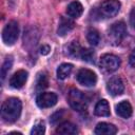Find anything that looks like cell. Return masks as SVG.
I'll return each instance as SVG.
<instances>
[{
    "label": "cell",
    "instance_id": "obj_18",
    "mask_svg": "<svg viewBox=\"0 0 135 135\" xmlns=\"http://www.w3.org/2000/svg\"><path fill=\"white\" fill-rule=\"evenodd\" d=\"M86 39L91 45H97L100 40V35L96 30H90L86 34Z\"/></svg>",
    "mask_w": 135,
    "mask_h": 135
},
{
    "label": "cell",
    "instance_id": "obj_2",
    "mask_svg": "<svg viewBox=\"0 0 135 135\" xmlns=\"http://www.w3.org/2000/svg\"><path fill=\"white\" fill-rule=\"evenodd\" d=\"M68 101L70 105L75 111H78V112L84 111L88 108V102H89L85 95L76 89H72L70 91L69 96H68Z\"/></svg>",
    "mask_w": 135,
    "mask_h": 135
},
{
    "label": "cell",
    "instance_id": "obj_11",
    "mask_svg": "<svg viewBox=\"0 0 135 135\" xmlns=\"http://www.w3.org/2000/svg\"><path fill=\"white\" fill-rule=\"evenodd\" d=\"M95 133L98 135H113L117 133V128L108 122H99L95 128Z\"/></svg>",
    "mask_w": 135,
    "mask_h": 135
},
{
    "label": "cell",
    "instance_id": "obj_8",
    "mask_svg": "<svg viewBox=\"0 0 135 135\" xmlns=\"http://www.w3.org/2000/svg\"><path fill=\"white\" fill-rule=\"evenodd\" d=\"M57 95L53 92H42L37 96V105L41 109L51 108L57 103Z\"/></svg>",
    "mask_w": 135,
    "mask_h": 135
},
{
    "label": "cell",
    "instance_id": "obj_24",
    "mask_svg": "<svg viewBox=\"0 0 135 135\" xmlns=\"http://www.w3.org/2000/svg\"><path fill=\"white\" fill-rule=\"evenodd\" d=\"M130 23L133 26V28H135V7L130 13Z\"/></svg>",
    "mask_w": 135,
    "mask_h": 135
},
{
    "label": "cell",
    "instance_id": "obj_15",
    "mask_svg": "<svg viewBox=\"0 0 135 135\" xmlns=\"http://www.w3.org/2000/svg\"><path fill=\"white\" fill-rule=\"evenodd\" d=\"M66 13L72 18H78L83 13V6L79 1H73L68 5Z\"/></svg>",
    "mask_w": 135,
    "mask_h": 135
},
{
    "label": "cell",
    "instance_id": "obj_6",
    "mask_svg": "<svg viewBox=\"0 0 135 135\" xmlns=\"http://www.w3.org/2000/svg\"><path fill=\"white\" fill-rule=\"evenodd\" d=\"M120 2L118 0H104L100 5V14L107 18L114 17L118 14L120 9Z\"/></svg>",
    "mask_w": 135,
    "mask_h": 135
},
{
    "label": "cell",
    "instance_id": "obj_16",
    "mask_svg": "<svg viewBox=\"0 0 135 135\" xmlns=\"http://www.w3.org/2000/svg\"><path fill=\"white\" fill-rule=\"evenodd\" d=\"M95 114L97 116H110L111 112H110V104L105 99H101L99 100L96 105H95V110H94Z\"/></svg>",
    "mask_w": 135,
    "mask_h": 135
},
{
    "label": "cell",
    "instance_id": "obj_25",
    "mask_svg": "<svg viewBox=\"0 0 135 135\" xmlns=\"http://www.w3.org/2000/svg\"><path fill=\"white\" fill-rule=\"evenodd\" d=\"M61 113H62V112H60V113H59V112H56V113L51 117V122H52V123H55L56 121H58L59 119H61Z\"/></svg>",
    "mask_w": 135,
    "mask_h": 135
},
{
    "label": "cell",
    "instance_id": "obj_26",
    "mask_svg": "<svg viewBox=\"0 0 135 135\" xmlns=\"http://www.w3.org/2000/svg\"><path fill=\"white\" fill-rule=\"evenodd\" d=\"M50 51H51V47L49 45H46V44H44V45H42L40 47V53L42 55H47L50 53Z\"/></svg>",
    "mask_w": 135,
    "mask_h": 135
},
{
    "label": "cell",
    "instance_id": "obj_3",
    "mask_svg": "<svg viewBox=\"0 0 135 135\" xmlns=\"http://www.w3.org/2000/svg\"><path fill=\"white\" fill-rule=\"evenodd\" d=\"M19 35V25L16 21H9L2 31V40L6 45H13Z\"/></svg>",
    "mask_w": 135,
    "mask_h": 135
},
{
    "label": "cell",
    "instance_id": "obj_4",
    "mask_svg": "<svg viewBox=\"0 0 135 135\" xmlns=\"http://www.w3.org/2000/svg\"><path fill=\"white\" fill-rule=\"evenodd\" d=\"M127 34V27L123 21H117L111 25L108 31L109 39L114 43H119Z\"/></svg>",
    "mask_w": 135,
    "mask_h": 135
},
{
    "label": "cell",
    "instance_id": "obj_21",
    "mask_svg": "<svg viewBox=\"0 0 135 135\" xmlns=\"http://www.w3.org/2000/svg\"><path fill=\"white\" fill-rule=\"evenodd\" d=\"M44 133H45V124H44V121L42 120L37 121L31 131V134L33 135H42Z\"/></svg>",
    "mask_w": 135,
    "mask_h": 135
},
{
    "label": "cell",
    "instance_id": "obj_17",
    "mask_svg": "<svg viewBox=\"0 0 135 135\" xmlns=\"http://www.w3.org/2000/svg\"><path fill=\"white\" fill-rule=\"evenodd\" d=\"M73 70V65L71 63H62L59 65V68L57 69V77L60 80H64L66 79Z\"/></svg>",
    "mask_w": 135,
    "mask_h": 135
},
{
    "label": "cell",
    "instance_id": "obj_7",
    "mask_svg": "<svg viewBox=\"0 0 135 135\" xmlns=\"http://www.w3.org/2000/svg\"><path fill=\"white\" fill-rule=\"evenodd\" d=\"M77 81L84 86H93L97 82L96 74L89 69H81L77 73Z\"/></svg>",
    "mask_w": 135,
    "mask_h": 135
},
{
    "label": "cell",
    "instance_id": "obj_20",
    "mask_svg": "<svg viewBox=\"0 0 135 135\" xmlns=\"http://www.w3.org/2000/svg\"><path fill=\"white\" fill-rule=\"evenodd\" d=\"M81 51H82V47L80 46V44L77 41H72L71 44L69 45V53L74 57H79L80 58Z\"/></svg>",
    "mask_w": 135,
    "mask_h": 135
},
{
    "label": "cell",
    "instance_id": "obj_9",
    "mask_svg": "<svg viewBox=\"0 0 135 135\" xmlns=\"http://www.w3.org/2000/svg\"><path fill=\"white\" fill-rule=\"evenodd\" d=\"M107 90H108L109 94H111L112 96H118V95L122 94V92L124 90V84H123L121 78L118 76H114V77L110 78V80L107 82Z\"/></svg>",
    "mask_w": 135,
    "mask_h": 135
},
{
    "label": "cell",
    "instance_id": "obj_10",
    "mask_svg": "<svg viewBox=\"0 0 135 135\" xmlns=\"http://www.w3.org/2000/svg\"><path fill=\"white\" fill-rule=\"evenodd\" d=\"M27 76H28V74L26 71H24V70L17 71L16 73L13 74V76L9 79L11 86H13L14 89H21L25 84V82L27 80Z\"/></svg>",
    "mask_w": 135,
    "mask_h": 135
},
{
    "label": "cell",
    "instance_id": "obj_23",
    "mask_svg": "<svg viewBox=\"0 0 135 135\" xmlns=\"http://www.w3.org/2000/svg\"><path fill=\"white\" fill-rule=\"evenodd\" d=\"M80 58L86 62H92L93 58H94V52L90 49H82L81 54H80Z\"/></svg>",
    "mask_w": 135,
    "mask_h": 135
},
{
    "label": "cell",
    "instance_id": "obj_22",
    "mask_svg": "<svg viewBox=\"0 0 135 135\" xmlns=\"http://www.w3.org/2000/svg\"><path fill=\"white\" fill-rule=\"evenodd\" d=\"M47 77L44 75V74H40L38 75V78H37V85H36V89L37 91H42L44 90L46 86H47Z\"/></svg>",
    "mask_w": 135,
    "mask_h": 135
},
{
    "label": "cell",
    "instance_id": "obj_14",
    "mask_svg": "<svg viewBox=\"0 0 135 135\" xmlns=\"http://www.w3.org/2000/svg\"><path fill=\"white\" fill-rule=\"evenodd\" d=\"M77 132H78L77 127L70 121L60 123L56 129V133L62 134V135H73V134H76Z\"/></svg>",
    "mask_w": 135,
    "mask_h": 135
},
{
    "label": "cell",
    "instance_id": "obj_1",
    "mask_svg": "<svg viewBox=\"0 0 135 135\" xmlns=\"http://www.w3.org/2000/svg\"><path fill=\"white\" fill-rule=\"evenodd\" d=\"M22 103L20 99L11 97L6 99L1 107V117L6 122H15L20 117Z\"/></svg>",
    "mask_w": 135,
    "mask_h": 135
},
{
    "label": "cell",
    "instance_id": "obj_5",
    "mask_svg": "<svg viewBox=\"0 0 135 135\" xmlns=\"http://www.w3.org/2000/svg\"><path fill=\"white\" fill-rule=\"evenodd\" d=\"M120 65V59L113 54H105L100 58L99 66L105 73L115 72Z\"/></svg>",
    "mask_w": 135,
    "mask_h": 135
},
{
    "label": "cell",
    "instance_id": "obj_12",
    "mask_svg": "<svg viewBox=\"0 0 135 135\" xmlns=\"http://www.w3.org/2000/svg\"><path fill=\"white\" fill-rule=\"evenodd\" d=\"M74 22L73 20H71L70 18L66 17H61L59 25H58V35L59 36H65L66 34H69L73 28H74Z\"/></svg>",
    "mask_w": 135,
    "mask_h": 135
},
{
    "label": "cell",
    "instance_id": "obj_19",
    "mask_svg": "<svg viewBox=\"0 0 135 135\" xmlns=\"http://www.w3.org/2000/svg\"><path fill=\"white\" fill-rule=\"evenodd\" d=\"M12 65H13V57L8 56V57L5 58V60H4L3 64H2V68H1V78H2V80L6 77V74L11 70Z\"/></svg>",
    "mask_w": 135,
    "mask_h": 135
},
{
    "label": "cell",
    "instance_id": "obj_27",
    "mask_svg": "<svg viewBox=\"0 0 135 135\" xmlns=\"http://www.w3.org/2000/svg\"><path fill=\"white\" fill-rule=\"evenodd\" d=\"M129 62H130V64H131L133 68H135V50L131 53L130 58H129Z\"/></svg>",
    "mask_w": 135,
    "mask_h": 135
},
{
    "label": "cell",
    "instance_id": "obj_13",
    "mask_svg": "<svg viewBox=\"0 0 135 135\" xmlns=\"http://www.w3.org/2000/svg\"><path fill=\"white\" fill-rule=\"evenodd\" d=\"M116 113L118 116L122 117V118H129L132 115V107L130 104L129 101L127 100H122L120 101L117 105H116Z\"/></svg>",
    "mask_w": 135,
    "mask_h": 135
}]
</instances>
